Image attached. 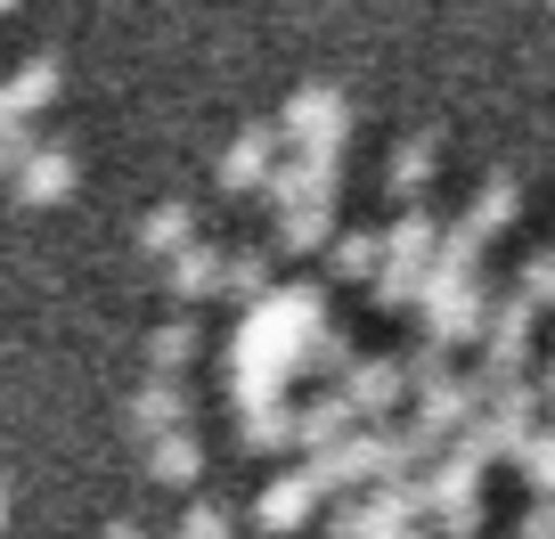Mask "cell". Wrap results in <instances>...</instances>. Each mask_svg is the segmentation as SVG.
I'll return each instance as SVG.
<instances>
[{
	"label": "cell",
	"instance_id": "cell-1",
	"mask_svg": "<svg viewBox=\"0 0 555 539\" xmlns=\"http://www.w3.org/2000/svg\"><path fill=\"white\" fill-rule=\"evenodd\" d=\"M278 140L286 156H319V164H344V140H351V99L335 82H302L278 115Z\"/></svg>",
	"mask_w": 555,
	"mask_h": 539
},
{
	"label": "cell",
	"instance_id": "cell-2",
	"mask_svg": "<svg viewBox=\"0 0 555 539\" xmlns=\"http://www.w3.org/2000/svg\"><path fill=\"white\" fill-rule=\"evenodd\" d=\"M286 164V140H278V123H245L237 140L221 147V189L245 196V189H270V172Z\"/></svg>",
	"mask_w": 555,
	"mask_h": 539
},
{
	"label": "cell",
	"instance_id": "cell-3",
	"mask_svg": "<svg viewBox=\"0 0 555 539\" xmlns=\"http://www.w3.org/2000/svg\"><path fill=\"white\" fill-rule=\"evenodd\" d=\"M531 303L522 295H506V303H490V328H482V351H490V376H482V393L490 384H515V368H522V351H531Z\"/></svg>",
	"mask_w": 555,
	"mask_h": 539
},
{
	"label": "cell",
	"instance_id": "cell-4",
	"mask_svg": "<svg viewBox=\"0 0 555 539\" xmlns=\"http://www.w3.org/2000/svg\"><path fill=\"white\" fill-rule=\"evenodd\" d=\"M335 189H344V164H319V156H286L270 172V205L278 213H295V205H335Z\"/></svg>",
	"mask_w": 555,
	"mask_h": 539
},
{
	"label": "cell",
	"instance_id": "cell-5",
	"mask_svg": "<svg viewBox=\"0 0 555 539\" xmlns=\"http://www.w3.org/2000/svg\"><path fill=\"white\" fill-rule=\"evenodd\" d=\"M74 180H82V164H74L66 140H41V156L25 164L9 189H17V205H57V196H74Z\"/></svg>",
	"mask_w": 555,
	"mask_h": 539
},
{
	"label": "cell",
	"instance_id": "cell-6",
	"mask_svg": "<svg viewBox=\"0 0 555 539\" xmlns=\"http://www.w3.org/2000/svg\"><path fill=\"white\" fill-rule=\"evenodd\" d=\"M319 490H327V483H319L311 466L286 474V483H270V490L254 499V523H261V531H302V523H311V506H319Z\"/></svg>",
	"mask_w": 555,
	"mask_h": 539
},
{
	"label": "cell",
	"instance_id": "cell-7",
	"mask_svg": "<svg viewBox=\"0 0 555 539\" xmlns=\"http://www.w3.org/2000/svg\"><path fill=\"white\" fill-rule=\"evenodd\" d=\"M441 238H450V229H441V221H434L425 205H409V213H400L392 229H384V261H392V270H434Z\"/></svg>",
	"mask_w": 555,
	"mask_h": 539
},
{
	"label": "cell",
	"instance_id": "cell-8",
	"mask_svg": "<svg viewBox=\"0 0 555 539\" xmlns=\"http://www.w3.org/2000/svg\"><path fill=\"white\" fill-rule=\"evenodd\" d=\"M180 425H189V393H180V376H156V384H139V393H131V434L164 441V434H180Z\"/></svg>",
	"mask_w": 555,
	"mask_h": 539
},
{
	"label": "cell",
	"instance_id": "cell-9",
	"mask_svg": "<svg viewBox=\"0 0 555 539\" xmlns=\"http://www.w3.org/2000/svg\"><path fill=\"white\" fill-rule=\"evenodd\" d=\"M221 279H229V254H221V245H205V238H196L189 254H172V261H164V286H172L180 303L221 295Z\"/></svg>",
	"mask_w": 555,
	"mask_h": 539
},
{
	"label": "cell",
	"instance_id": "cell-10",
	"mask_svg": "<svg viewBox=\"0 0 555 539\" xmlns=\"http://www.w3.org/2000/svg\"><path fill=\"white\" fill-rule=\"evenodd\" d=\"M434 164H441V140H434V131H409V140L392 147V164H384V189H392L400 205H416L425 180H434Z\"/></svg>",
	"mask_w": 555,
	"mask_h": 539
},
{
	"label": "cell",
	"instance_id": "cell-11",
	"mask_svg": "<svg viewBox=\"0 0 555 539\" xmlns=\"http://www.w3.org/2000/svg\"><path fill=\"white\" fill-rule=\"evenodd\" d=\"M221 295H237L245 311H254V303H270V295H278V245H237V254H229Z\"/></svg>",
	"mask_w": 555,
	"mask_h": 539
},
{
	"label": "cell",
	"instance_id": "cell-12",
	"mask_svg": "<svg viewBox=\"0 0 555 539\" xmlns=\"http://www.w3.org/2000/svg\"><path fill=\"white\" fill-rule=\"evenodd\" d=\"M400 393H409V368H392V360H360V368L344 376V400L360 409V418H384Z\"/></svg>",
	"mask_w": 555,
	"mask_h": 539
},
{
	"label": "cell",
	"instance_id": "cell-13",
	"mask_svg": "<svg viewBox=\"0 0 555 539\" xmlns=\"http://www.w3.org/2000/svg\"><path fill=\"white\" fill-rule=\"evenodd\" d=\"M50 99H57V57H25V66L0 82V106H9L17 123H34Z\"/></svg>",
	"mask_w": 555,
	"mask_h": 539
},
{
	"label": "cell",
	"instance_id": "cell-14",
	"mask_svg": "<svg viewBox=\"0 0 555 539\" xmlns=\"http://www.w3.org/2000/svg\"><path fill=\"white\" fill-rule=\"evenodd\" d=\"M139 245H147V254H189L196 245V213L180 205V196H164V205H147V221H139Z\"/></svg>",
	"mask_w": 555,
	"mask_h": 539
},
{
	"label": "cell",
	"instance_id": "cell-15",
	"mask_svg": "<svg viewBox=\"0 0 555 539\" xmlns=\"http://www.w3.org/2000/svg\"><path fill=\"white\" fill-rule=\"evenodd\" d=\"M205 474V450H196V434L180 425V434H164V441H147V483H196Z\"/></svg>",
	"mask_w": 555,
	"mask_h": 539
},
{
	"label": "cell",
	"instance_id": "cell-16",
	"mask_svg": "<svg viewBox=\"0 0 555 539\" xmlns=\"http://www.w3.org/2000/svg\"><path fill=\"white\" fill-rule=\"evenodd\" d=\"M278 254H319V245H335V205H295L278 213Z\"/></svg>",
	"mask_w": 555,
	"mask_h": 539
},
{
	"label": "cell",
	"instance_id": "cell-17",
	"mask_svg": "<svg viewBox=\"0 0 555 539\" xmlns=\"http://www.w3.org/2000/svg\"><path fill=\"white\" fill-rule=\"evenodd\" d=\"M327 261H335V279H384V238L376 229H344L327 245Z\"/></svg>",
	"mask_w": 555,
	"mask_h": 539
},
{
	"label": "cell",
	"instance_id": "cell-18",
	"mask_svg": "<svg viewBox=\"0 0 555 539\" xmlns=\"http://www.w3.org/2000/svg\"><path fill=\"white\" fill-rule=\"evenodd\" d=\"M196 344H205V335H196V319H164V328L147 335V360H156V376H180V368L196 360Z\"/></svg>",
	"mask_w": 555,
	"mask_h": 539
},
{
	"label": "cell",
	"instance_id": "cell-19",
	"mask_svg": "<svg viewBox=\"0 0 555 539\" xmlns=\"http://www.w3.org/2000/svg\"><path fill=\"white\" fill-rule=\"evenodd\" d=\"M506 221H515V180H482V189H474L466 229H474V238H499Z\"/></svg>",
	"mask_w": 555,
	"mask_h": 539
},
{
	"label": "cell",
	"instance_id": "cell-20",
	"mask_svg": "<svg viewBox=\"0 0 555 539\" xmlns=\"http://www.w3.org/2000/svg\"><path fill=\"white\" fill-rule=\"evenodd\" d=\"M34 156H41V140H34V123H0V172L17 180L25 164H34Z\"/></svg>",
	"mask_w": 555,
	"mask_h": 539
},
{
	"label": "cell",
	"instance_id": "cell-21",
	"mask_svg": "<svg viewBox=\"0 0 555 539\" xmlns=\"http://www.w3.org/2000/svg\"><path fill=\"white\" fill-rule=\"evenodd\" d=\"M515 295L531 303V311H539V303H555V245H547V254H531V261H522V286H515Z\"/></svg>",
	"mask_w": 555,
	"mask_h": 539
},
{
	"label": "cell",
	"instance_id": "cell-22",
	"mask_svg": "<svg viewBox=\"0 0 555 539\" xmlns=\"http://www.w3.org/2000/svg\"><path fill=\"white\" fill-rule=\"evenodd\" d=\"M237 523H229V506H212V499H196L189 515H180V539H229Z\"/></svg>",
	"mask_w": 555,
	"mask_h": 539
},
{
	"label": "cell",
	"instance_id": "cell-23",
	"mask_svg": "<svg viewBox=\"0 0 555 539\" xmlns=\"http://www.w3.org/2000/svg\"><path fill=\"white\" fill-rule=\"evenodd\" d=\"M531 483H539V490H555V434H547V441H531Z\"/></svg>",
	"mask_w": 555,
	"mask_h": 539
},
{
	"label": "cell",
	"instance_id": "cell-24",
	"mask_svg": "<svg viewBox=\"0 0 555 539\" xmlns=\"http://www.w3.org/2000/svg\"><path fill=\"white\" fill-rule=\"evenodd\" d=\"M99 539H147V531H139V523H115V531H99Z\"/></svg>",
	"mask_w": 555,
	"mask_h": 539
},
{
	"label": "cell",
	"instance_id": "cell-25",
	"mask_svg": "<svg viewBox=\"0 0 555 539\" xmlns=\"http://www.w3.org/2000/svg\"><path fill=\"white\" fill-rule=\"evenodd\" d=\"M0 523H9V490H0Z\"/></svg>",
	"mask_w": 555,
	"mask_h": 539
},
{
	"label": "cell",
	"instance_id": "cell-26",
	"mask_svg": "<svg viewBox=\"0 0 555 539\" xmlns=\"http://www.w3.org/2000/svg\"><path fill=\"white\" fill-rule=\"evenodd\" d=\"M0 123H17V115H9V106H0Z\"/></svg>",
	"mask_w": 555,
	"mask_h": 539
},
{
	"label": "cell",
	"instance_id": "cell-27",
	"mask_svg": "<svg viewBox=\"0 0 555 539\" xmlns=\"http://www.w3.org/2000/svg\"><path fill=\"white\" fill-rule=\"evenodd\" d=\"M0 9H17V0H0Z\"/></svg>",
	"mask_w": 555,
	"mask_h": 539
}]
</instances>
